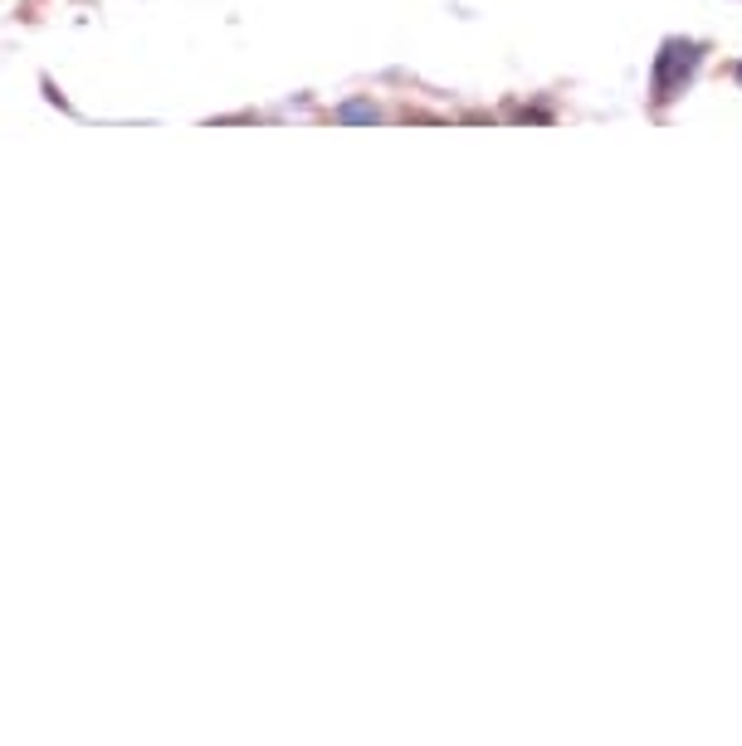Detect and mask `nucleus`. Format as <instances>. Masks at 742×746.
<instances>
[{"label":"nucleus","mask_w":742,"mask_h":746,"mask_svg":"<svg viewBox=\"0 0 742 746\" xmlns=\"http://www.w3.org/2000/svg\"><path fill=\"white\" fill-rule=\"evenodd\" d=\"M699 69V44L694 40H669L655 59V103H669L684 88V78Z\"/></svg>","instance_id":"obj_1"},{"label":"nucleus","mask_w":742,"mask_h":746,"mask_svg":"<svg viewBox=\"0 0 742 746\" xmlns=\"http://www.w3.org/2000/svg\"><path fill=\"white\" fill-rule=\"evenodd\" d=\"M738 84H742V64H738Z\"/></svg>","instance_id":"obj_2"}]
</instances>
